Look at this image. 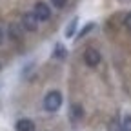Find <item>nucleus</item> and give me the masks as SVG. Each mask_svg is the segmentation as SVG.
I'll return each mask as SVG.
<instances>
[{"mask_svg": "<svg viewBox=\"0 0 131 131\" xmlns=\"http://www.w3.org/2000/svg\"><path fill=\"white\" fill-rule=\"evenodd\" d=\"M62 100H64V96H62L60 91H57V89L49 91V93H46V96H44V109L49 111V113H55V111L60 109Z\"/></svg>", "mask_w": 131, "mask_h": 131, "instance_id": "1", "label": "nucleus"}, {"mask_svg": "<svg viewBox=\"0 0 131 131\" xmlns=\"http://www.w3.org/2000/svg\"><path fill=\"white\" fill-rule=\"evenodd\" d=\"M33 15L38 18V22H46V20L51 18V7L46 2H37L35 7H33Z\"/></svg>", "mask_w": 131, "mask_h": 131, "instance_id": "2", "label": "nucleus"}, {"mask_svg": "<svg viewBox=\"0 0 131 131\" xmlns=\"http://www.w3.org/2000/svg\"><path fill=\"white\" fill-rule=\"evenodd\" d=\"M100 60H102V55H100L98 49H95V47H88L86 49V53H84L86 66H89V68H96V66L100 64Z\"/></svg>", "mask_w": 131, "mask_h": 131, "instance_id": "3", "label": "nucleus"}, {"mask_svg": "<svg viewBox=\"0 0 131 131\" xmlns=\"http://www.w3.org/2000/svg\"><path fill=\"white\" fill-rule=\"evenodd\" d=\"M38 18L35 15H33V11L31 13H26L24 16H22V22H20V26L24 27V31H37L38 29Z\"/></svg>", "mask_w": 131, "mask_h": 131, "instance_id": "4", "label": "nucleus"}, {"mask_svg": "<svg viewBox=\"0 0 131 131\" xmlns=\"http://www.w3.org/2000/svg\"><path fill=\"white\" fill-rule=\"evenodd\" d=\"M69 118H71V122H80L84 118V107L80 104H71L69 106Z\"/></svg>", "mask_w": 131, "mask_h": 131, "instance_id": "5", "label": "nucleus"}, {"mask_svg": "<svg viewBox=\"0 0 131 131\" xmlns=\"http://www.w3.org/2000/svg\"><path fill=\"white\" fill-rule=\"evenodd\" d=\"M15 127H16V131H35V122L31 118H20V120H16Z\"/></svg>", "mask_w": 131, "mask_h": 131, "instance_id": "6", "label": "nucleus"}, {"mask_svg": "<svg viewBox=\"0 0 131 131\" xmlns=\"http://www.w3.org/2000/svg\"><path fill=\"white\" fill-rule=\"evenodd\" d=\"M53 57L57 60H66L68 58V47H66L62 42H57L55 47H53Z\"/></svg>", "mask_w": 131, "mask_h": 131, "instance_id": "7", "label": "nucleus"}, {"mask_svg": "<svg viewBox=\"0 0 131 131\" xmlns=\"http://www.w3.org/2000/svg\"><path fill=\"white\" fill-rule=\"evenodd\" d=\"M7 31H9V37L13 40H20L22 35H24V27L20 24H9V29Z\"/></svg>", "mask_w": 131, "mask_h": 131, "instance_id": "8", "label": "nucleus"}, {"mask_svg": "<svg viewBox=\"0 0 131 131\" xmlns=\"http://www.w3.org/2000/svg\"><path fill=\"white\" fill-rule=\"evenodd\" d=\"M77 29H78V18L75 16V18H71V20H69V24L66 26V31H64L66 38H71L75 33H77Z\"/></svg>", "mask_w": 131, "mask_h": 131, "instance_id": "9", "label": "nucleus"}, {"mask_svg": "<svg viewBox=\"0 0 131 131\" xmlns=\"http://www.w3.org/2000/svg\"><path fill=\"white\" fill-rule=\"evenodd\" d=\"M95 29V22H88L84 27H82V31L78 33V35H77V40H80V38H84L86 35H88V33H91Z\"/></svg>", "mask_w": 131, "mask_h": 131, "instance_id": "10", "label": "nucleus"}, {"mask_svg": "<svg viewBox=\"0 0 131 131\" xmlns=\"http://www.w3.org/2000/svg\"><path fill=\"white\" fill-rule=\"evenodd\" d=\"M120 131H131V115L124 117V120L120 122Z\"/></svg>", "mask_w": 131, "mask_h": 131, "instance_id": "11", "label": "nucleus"}, {"mask_svg": "<svg viewBox=\"0 0 131 131\" xmlns=\"http://www.w3.org/2000/svg\"><path fill=\"white\" fill-rule=\"evenodd\" d=\"M51 4H53L57 9H62L66 4H68V0H51Z\"/></svg>", "mask_w": 131, "mask_h": 131, "instance_id": "12", "label": "nucleus"}, {"mask_svg": "<svg viewBox=\"0 0 131 131\" xmlns=\"http://www.w3.org/2000/svg\"><path fill=\"white\" fill-rule=\"evenodd\" d=\"M124 26L131 31V13H127V15H126V18H124Z\"/></svg>", "mask_w": 131, "mask_h": 131, "instance_id": "13", "label": "nucleus"}, {"mask_svg": "<svg viewBox=\"0 0 131 131\" xmlns=\"http://www.w3.org/2000/svg\"><path fill=\"white\" fill-rule=\"evenodd\" d=\"M109 131H117V122H115V120L111 122V126H109Z\"/></svg>", "mask_w": 131, "mask_h": 131, "instance_id": "14", "label": "nucleus"}, {"mask_svg": "<svg viewBox=\"0 0 131 131\" xmlns=\"http://www.w3.org/2000/svg\"><path fill=\"white\" fill-rule=\"evenodd\" d=\"M4 44V31H2V27H0V46Z\"/></svg>", "mask_w": 131, "mask_h": 131, "instance_id": "15", "label": "nucleus"}, {"mask_svg": "<svg viewBox=\"0 0 131 131\" xmlns=\"http://www.w3.org/2000/svg\"><path fill=\"white\" fill-rule=\"evenodd\" d=\"M0 68H2V66H0Z\"/></svg>", "mask_w": 131, "mask_h": 131, "instance_id": "16", "label": "nucleus"}]
</instances>
